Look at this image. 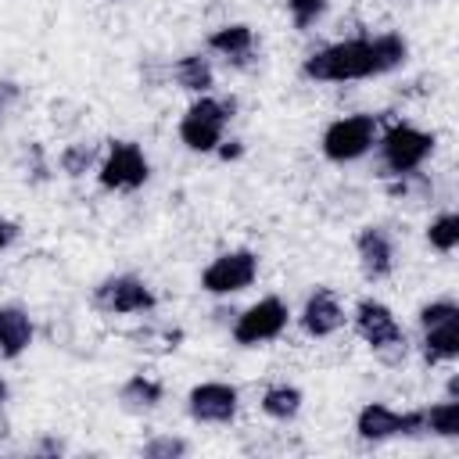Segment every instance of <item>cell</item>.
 Segmentation results:
<instances>
[{"instance_id":"cell-1","label":"cell","mask_w":459,"mask_h":459,"mask_svg":"<svg viewBox=\"0 0 459 459\" xmlns=\"http://www.w3.org/2000/svg\"><path fill=\"white\" fill-rule=\"evenodd\" d=\"M409 57V43L398 32H380V36H359V39H341L330 47L312 50L301 61V79L312 82H359V79H377L394 68H402Z\"/></svg>"},{"instance_id":"cell-2","label":"cell","mask_w":459,"mask_h":459,"mask_svg":"<svg viewBox=\"0 0 459 459\" xmlns=\"http://www.w3.org/2000/svg\"><path fill=\"white\" fill-rule=\"evenodd\" d=\"M233 111H237L233 97H212V93L194 97L179 118V143L194 154H212L222 143Z\"/></svg>"},{"instance_id":"cell-3","label":"cell","mask_w":459,"mask_h":459,"mask_svg":"<svg viewBox=\"0 0 459 459\" xmlns=\"http://www.w3.org/2000/svg\"><path fill=\"white\" fill-rule=\"evenodd\" d=\"M351 323H355V333L369 344V351H373L380 362H387V366L405 362V355H409V337H405V330L398 326L394 312H391L384 301L362 298V301L355 305V312H351Z\"/></svg>"},{"instance_id":"cell-4","label":"cell","mask_w":459,"mask_h":459,"mask_svg":"<svg viewBox=\"0 0 459 459\" xmlns=\"http://www.w3.org/2000/svg\"><path fill=\"white\" fill-rule=\"evenodd\" d=\"M434 133L427 129H416V126H405V122H394L387 126L380 136H377V151H380V165H384V176H394V179H405V176H416V169H423V161L434 154Z\"/></svg>"},{"instance_id":"cell-5","label":"cell","mask_w":459,"mask_h":459,"mask_svg":"<svg viewBox=\"0 0 459 459\" xmlns=\"http://www.w3.org/2000/svg\"><path fill=\"white\" fill-rule=\"evenodd\" d=\"M380 136V115H369V111H359V115H344L337 122H330L323 129V140H319V151L326 161L333 165H348V161H359L362 154L373 151Z\"/></svg>"},{"instance_id":"cell-6","label":"cell","mask_w":459,"mask_h":459,"mask_svg":"<svg viewBox=\"0 0 459 459\" xmlns=\"http://www.w3.org/2000/svg\"><path fill=\"white\" fill-rule=\"evenodd\" d=\"M151 179V161L140 143L133 140H111L97 165V183L115 194H133Z\"/></svg>"},{"instance_id":"cell-7","label":"cell","mask_w":459,"mask_h":459,"mask_svg":"<svg viewBox=\"0 0 459 459\" xmlns=\"http://www.w3.org/2000/svg\"><path fill=\"white\" fill-rule=\"evenodd\" d=\"M93 308L104 312V316H136V312H151L158 305L154 290L147 287V280L133 276V273H115V276H104L93 294H90Z\"/></svg>"},{"instance_id":"cell-8","label":"cell","mask_w":459,"mask_h":459,"mask_svg":"<svg viewBox=\"0 0 459 459\" xmlns=\"http://www.w3.org/2000/svg\"><path fill=\"white\" fill-rule=\"evenodd\" d=\"M290 323V308L283 298L269 294V298H258L255 305H247L237 319H233V341L240 348H258L265 341H276Z\"/></svg>"},{"instance_id":"cell-9","label":"cell","mask_w":459,"mask_h":459,"mask_svg":"<svg viewBox=\"0 0 459 459\" xmlns=\"http://www.w3.org/2000/svg\"><path fill=\"white\" fill-rule=\"evenodd\" d=\"M258 280V255L251 247H233L215 255L204 273H201V290L226 298V294H240Z\"/></svg>"},{"instance_id":"cell-10","label":"cell","mask_w":459,"mask_h":459,"mask_svg":"<svg viewBox=\"0 0 459 459\" xmlns=\"http://www.w3.org/2000/svg\"><path fill=\"white\" fill-rule=\"evenodd\" d=\"M355 434L369 445H380V441H391V437H420L423 434V409L398 412L384 402H369L355 416Z\"/></svg>"},{"instance_id":"cell-11","label":"cell","mask_w":459,"mask_h":459,"mask_svg":"<svg viewBox=\"0 0 459 459\" xmlns=\"http://www.w3.org/2000/svg\"><path fill=\"white\" fill-rule=\"evenodd\" d=\"M237 409H240V391L233 384H222V380L194 384L190 394H186V412H190L194 423L226 427V423L237 420Z\"/></svg>"},{"instance_id":"cell-12","label":"cell","mask_w":459,"mask_h":459,"mask_svg":"<svg viewBox=\"0 0 459 459\" xmlns=\"http://www.w3.org/2000/svg\"><path fill=\"white\" fill-rule=\"evenodd\" d=\"M355 258H359V269L369 283H380L394 273V244L387 237V230L380 226H362L355 233Z\"/></svg>"},{"instance_id":"cell-13","label":"cell","mask_w":459,"mask_h":459,"mask_svg":"<svg viewBox=\"0 0 459 459\" xmlns=\"http://www.w3.org/2000/svg\"><path fill=\"white\" fill-rule=\"evenodd\" d=\"M298 323H301V330H305L308 337L323 341V337H330V333H337V330L344 326V308H341V301H337V294H333L330 287H316V290L305 298Z\"/></svg>"},{"instance_id":"cell-14","label":"cell","mask_w":459,"mask_h":459,"mask_svg":"<svg viewBox=\"0 0 459 459\" xmlns=\"http://www.w3.org/2000/svg\"><path fill=\"white\" fill-rule=\"evenodd\" d=\"M208 50L219 54L230 68H247L255 61V29L244 25V22L222 25L208 36Z\"/></svg>"},{"instance_id":"cell-15","label":"cell","mask_w":459,"mask_h":459,"mask_svg":"<svg viewBox=\"0 0 459 459\" xmlns=\"http://www.w3.org/2000/svg\"><path fill=\"white\" fill-rule=\"evenodd\" d=\"M32 344V319L22 305H0V359H18Z\"/></svg>"},{"instance_id":"cell-16","label":"cell","mask_w":459,"mask_h":459,"mask_svg":"<svg viewBox=\"0 0 459 459\" xmlns=\"http://www.w3.org/2000/svg\"><path fill=\"white\" fill-rule=\"evenodd\" d=\"M169 75H172V82L179 90H186L194 97L212 93V86H215V68H212V57H204V54H183V57H176L169 65Z\"/></svg>"},{"instance_id":"cell-17","label":"cell","mask_w":459,"mask_h":459,"mask_svg":"<svg viewBox=\"0 0 459 459\" xmlns=\"http://www.w3.org/2000/svg\"><path fill=\"white\" fill-rule=\"evenodd\" d=\"M420 351H423V362L427 366L459 359V316H452L445 323H434V326H423Z\"/></svg>"},{"instance_id":"cell-18","label":"cell","mask_w":459,"mask_h":459,"mask_svg":"<svg viewBox=\"0 0 459 459\" xmlns=\"http://www.w3.org/2000/svg\"><path fill=\"white\" fill-rule=\"evenodd\" d=\"M161 398H165L161 380L143 377V373H133V377H129V380L118 387V405H122L126 412H133V416L154 412V409L161 405Z\"/></svg>"},{"instance_id":"cell-19","label":"cell","mask_w":459,"mask_h":459,"mask_svg":"<svg viewBox=\"0 0 459 459\" xmlns=\"http://www.w3.org/2000/svg\"><path fill=\"white\" fill-rule=\"evenodd\" d=\"M301 402H305V394H301V387H294V384H269L265 391H262V412L269 416V420H276V423H290L298 412H301Z\"/></svg>"},{"instance_id":"cell-20","label":"cell","mask_w":459,"mask_h":459,"mask_svg":"<svg viewBox=\"0 0 459 459\" xmlns=\"http://www.w3.org/2000/svg\"><path fill=\"white\" fill-rule=\"evenodd\" d=\"M57 165H61L65 176L79 179V176H86L90 169L100 165V143H93V140H75V143H68V147L57 154Z\"/></svg>"},{"instance_id":"cell-21","label":"cell","mask_w":459,"mask_h":459,"mask_svg":"<svg viewBox=\"0 0 459 459\" xmlns=\"http://www.w3.org/2000/svg\"><path fill=\"white\" fill-rule=\"evenodd\" d=\"M423 434L459 437V398H445L423 409Z\"/></svg>"},{"instance_id":"cell-22","label":"cell","mask_w":459,"mask_h":459,"mask_svg":"<svg viewBox=\"0 0 459 459\" xmlns=\"http://www.w3.org/2000/svg\"><path fill=\"white\" fill-rule=\"evenodd\" d=\"M129 341L143 351H154V355H169L179 348L183 341V330H172V326H143V330H133Z\"/></svg>"},{"instance_id":"cell-23","label":"cell","mask_w":459,"mask_h":459,"mask_svg":"<svg viewBox=\"0 0 459 459\" xmlns=\"http://www.w3.org/2000/svg\"><path fill=\"white\" fill-rule=\"evenodd\" d=\"M427 244H430L434 251H441V255H452V251L459 247V215H455V212L434 215L430 226H427Z\"/></svg>"},{"instance_id":"cell-24","label":"cell","mask_w":459,"mask_h":459,"mask_svg":"<svg viewBox=\"0 0 459 459\" xmlns=\"http://www.w3.org/2000/svg\"><path fill=\"white\" fill-rule=\"evenodd\" d=\"M326 7H330V0H287V14H290V22H294V29H312L323 14H326Z\"/></svg>"},{"instance_id":"cell-25","label":"cell","mask_w":459,"mask_h":459,"mask_svg":"<svg viewBox=\"0 0 459 459\" xmlns=\"http://www.w3.org/2000/svg\"><path fill=\"white\" fill-rule=\"evenodd\" d=\"M147 459H183L186 452H190V445L183 441V437H172V434H158V437H151V441H143V448H140Z\"/></svg>"},{"instance_id":"cell-26","label":"cell","mask_w":459,"mask_h":459,"mask_svg":"<svg viewBox=\"0 0 459 459\" xmlns=\"http://www.w3.org/2000/svg\"><path fill=\"white\" fill-rule=\"evenodd\" d=\"M452 316H459V305H455L452 298H437V301H427V305L416 312V323H420V330H423V326L445 323V319H452Z\"/></svg>"},{"instance_id":"cell-27","label":"cell","mask_w":459,"mask_h":459,"mask_svg":"<svg viewBox=\"0 0 459 459\" xmlns=\"http://www.w3.org/2000/svg\"><path fill=\"white\" fill-rule=\"evenodd\" d=\"M18 237H22V226H18L14 219H4V215H0V251H7Z\"/></svg>"},{"instance_id":"cell-28","label":"cell","mask_w":459,"mask_h":459,"mask_svg":"<svg viewBox=\"0 0 459 459\" xmlns=\"http://www.w3.org/2000/svg\"><path fill=\"white\" fill-rule=\"evenodd\" d=\"M14 100H18V82L4 79V82H0V118H4V111H7Z\"/></svg>"},{"instance_id":"cell-29","label":"cell","mask_w":459,"mask_h":459,"mask_svg":"<svg viewBox=\"0 0 459 459\" xmlns=\"http://www.w3.org/2000/svg\"><path fill=\"white\" fill-rule=\"evenodd\" d=\"M7 398H11V387H7V380L0 377V412H4V405H7Z\"/></svg>"}]
</instances>
